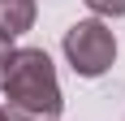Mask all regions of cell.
<instances>
[{"label": "cell", "instance_id": "1", "mask_svg": "<svg viewBox=\"0 0 125 121\" xmlns=\"http://www.w3.org/2000/svg\"><path fill=\"white\" fill-rule=\"evenodd\" d=\"M0 86H4L9 121H56L61 108H65L52 56L43 48H17L4 78H0Z\"/></svg>", "mask_w": 125, "mask_h": 121}, {"label": "cell", "instance_id": "2", "mask_svg": "<svg viewBox=\"0 0 125 121\" xmlns=\"http://www.w3.org/2000/svg\"><path fill=\"white\" fill-rule=\"evenodd\" d=\"M65 56H69L78 78H99V73L112 69V60H116V35L104 22H95V17L73 22L65 30Z\"/></svg>", "mask_w": 125, "mask_h": 121}, {"label": "cell", "instance_id": "3", "mask_svg": "<svg viewBox=\"0 0 125 121\" xmlns=\"http://www.w3.org/2000/svg\"><path fill=\"white\" fill-rule=\"evenodd\" d=\"M35 26V0H0V35H26Z\"/></svg>", "mask_w": 125, "mask_h": 121}, {"label": "cell", "instance_id": "4", "mask_svg": "<svg viewBox=\"0 0 125 121\" xmlns=\"http://www.w3.org/2000/svg\"><path fill=\"white\" fill-rule=\"evenodd\" d=\"M86 9L99 17H125V0H86Z\"/></svg>", "mask_w": 125, "mask_h": 121}, {"label": "cell", "instance_id": "5", "mask_svg": "<svg viewBox=\"0 0 125 121\" xmlns=\"http://www.w3.org/2000/svg\"><path fill=\"white\" fill-rule=\"evenodd\" d=\"M13 52H17V48H13V39H9V35H0V78H4V69H9Z\"/></svg>", "mask_w": 125, "mask_h": 121}, {"label": "cell", "instance_id": "6", "mask_svg": "<svg viewBox=\"0 0 125 121\" xmlns=\"http://www.w3.org/2000/svg\"><path fill=\"white\" fill-rule=\"evenodd\" d=\"M0 121H9V112H4V104H0Z\"/></svg>", "mask_w": 125, "mask_h": 121}]
</instances>
